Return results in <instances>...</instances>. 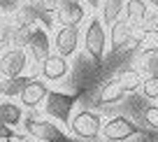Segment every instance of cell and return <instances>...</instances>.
Masks as SVG:
<instances>
[{
	"mask_svg": "<svg viewBox=\"0 0 158 142\" xmlns=\"http://www.w3.org/2000/svg\"><path fill=\"white\" fill-rule=\"evenodd\" d=\"M23 126L30 133V137H35L37 142H72V137H68L58 126L44 119H26Z\"/></svg>",
	"mask_w": 158,
	"mask_h": 142,
	"instance_id": "3",
	"label": "cell"
},
{
	"mask_svg": "<svg viewBox=\"0 0 158 142\" xmlns=\"http://www.w3.org/2000/svg\"><path fill=\"white\" fill-rule=\"evenodd\" d=\"M142 117H144V123H147V126L158 128V107L156 105H149V107L142 112Z\"/></svg>",
	"mask_w": 158,
	"mask_h": 142,
	"instance_id": "24",
	"label": "cell"
},
{
	"mask_svg": "<svg viewBox=\"0 0 158 142\" xmlns=\"http://www.w3.org/2000/svg\"><path fill=\"white\" fill-rule=\"evenodd\" d=\"M30 35H33V28H30V26H14V35H12L14 49H23V47H28Z\"/></svg>",
	"mask_w": 158,
	"mask_h": 142,
	"instance_id": "21",
	"label": "cell"
},
{
	"mask_svg": "<svg viewBox=\"0 0 158 142\" xmlns=\"http://www.w3.org/2000/svg\"><path fill=\"white\" fill-rule=\"evenodd\" d=\"M84 47L89 51V56L95 61V63H102L105 58V47H107V33H105V26L100 19H91L89 26H86L84 33Z\"/></svg>",
	"mask_w": 158,
	"mask_h": 142,
	"instance_id": "1",
	"label": "cell"
},
{
	"mask_svg": "<svg viewBox=\"0 0 158 142\" xmlns=\"http://www.w3.org/2000/svg\"><path fill=\"white\" fill-rule=\"evenodd\" d=\"M19 7L21 2H16V0H0V14H16Z\"/></svg>",
	"mask_w": 158,
	"mask_h": 142,
	"instance_id": "26",
	"label": "cell"
},
{
	"mask_svg": "<svg viewBox=\"0 0 158 142\" xmlns=\"http://www.w3.org/2000/svg\"><path fill=\"white\" fill-rule=\"evenodd\" d=\"M123 96H126V91L118 86L116 79H112V82H107L102 88H100L98 103H100V105H114V103H118V100L123 98Z\"/></svg>",
	"mask_w": 158,
	"mask_h": 142,
	"instance_id": "15",
	"label": "cell"
},
{
	"mask_svg": "<svg viewBox=\"0 0 158 142\" xmlns=\"http://www.w3.org/2000/svg\"><path fill=\"white\" fill-rule=\"evenodd\" d=\"M2 142H14V140H2Z\"/></svg>",
	"mask_w": 158,
	"mask_h": 142,
	"instance_id": "28",
	"label": "cell"
},
{
	"mask_svg": "<svg viewBox=\"0 0 158 142\" xmlns=\"http://www.w3.org/2000/svg\"><path fill=\"white\" fill-rule=\"evenodd\" d=\"M142 30L144 33H158V14H147V19L142 21Z\"/></svg>",
	"mask_w": 158,
	"mask_h": 142,
	"instance_id": "25",
	"label": "cell"
},
{
	"mask_svg": "<svg viewBox=\"0 0 158 142\" xmlns=\"http://www.w3.org/2000/svg\"><path fill=\"white\" fill-rule=\"evenodd\" d=\"M0 121L5 123V126L14 128V126H19V123L23 121V112H21L19 105L5 100V103H0Z\"/></svg>",
	"mask_w": 158,
	"mask_h": 142,
	"instance_id": "14",
	"label": "cell"
},
{
	"mask_svg": "<svg viewBox=\"0 0 158 142\" xmlns=\"http://www.w3.org/2000/svg\"><path fill=\"white\" fill-rule=\"evenodd\" d=\"M28 65V56L23 49H7L0 54V75L2 79H14V77H23V70Z\"/></svg>",
	"mask_w": 158,
	"mask_h": 142,
	"instance_id": "5",
	"label": "cell"
},
{
	"mask_svg": "<svg viewBox=\"0 0 158 142\" xmlns=\"http://www.w3.org/2000/svg\"><path fill=\"white\" fill-rule=\"evenodd\" d=\"M56 21L60 24V28H77V26L84 21V5L77 2V0H65V2H58Z\"/></svg>",
	"mask_w": 158,
	"mask_h": 142,
	"instance_id": "7",
	"label": "cell"
},
{
	"mask_svg": "<svg viewBox=\"0 0 158 142\" xmlns=\"http://www.w3.org/2000/svg\"><path fill=\"white\" fill-rule=\"evenodd\" d=\"M40 21V12L35 7V2H23V5L16 10V24L14 26H30L33 28Z\"/></svg>",
	"mask_w": 158,
	"mask_h": 142,
	"instance_id": "17",
	"label": "cell"
},
{
	"mask_svg": "<svg viewBox=\"0 0 158 142\" xmlns=\"http://www.w3.org/2000/svg\"><path fill=\"white\" fill-rule=\"evenodd\" d=\"M54 47L60 58L72 56L79 47V28H58V33L54 37Z\"/></svg>",
	"mask_w": 158,
	"mask_h": 142,
	"instance_id": "9",
	"label": "cell"
},
{
	"mask_svg": "<svg viewBox=\"0 0 158 142\" xmlns=\"http://www.w3.org/2000/svg\"><path fill=\"white\" fill-rule=\"evenodd\" d=\"M116 82H118V86H121L126 93H128V91H135V88H139L144 79L139 77L137 70H121V72H118V77H116Z\"/></svg>",
	"mask_w": 158,
	"mask_h": 142,
	"instance_id": "20",
	"label": "cell"
},
{
	"mask_svg": "<svg viewBox=\"0 0 158 142\" xmlns=\"http://www.w3.org/2000/svg\"><path fill=\"white\" fill-rule=\"evenodd\" d=\"M142 93L147 98H158V77H147L142 82Z\"/></svg>",
	"mask_w": 158,
	"mask_h": 142,
	"instance_id": "23",
	"label": "cell"
},
{
	"mask_svg": "<svg viewBox=\"0 0 158 142\" xmlns=\"http://www.w3.org/2000/svg\"><path fill=\"white\" fill-rule=\"evenodd\" d=\"M137 133H139V128L126 117H114L102 126V137L107 142H123V140L135 137Z\"/></svg>",
	"mask_w": 158,
	"mask_h": 142,
	"instance_id": "6",
	"label": "cell"
},
{
	"mask_svg": "<svg viewBox=\"0 0 158 142\" xmlns=\"http://www.w3.org/2000/svg\"><path fill=\"white\" fill-rule=\"evenodd\" d=\"M33 82V77H14V79H2L0 82V96H5V98H14V96H21L23 88Z\"/></svg>",
	"mask_w": 158,
	"mask_h": 142,
	"instance_id": "13",
	"label": "cell"
},
{
	"mask_svg": "<svg viewBox=\"0 0 158 142\" xmlns=\"http://www.w3.org/2000/svg\"><path fill=\"white\" fill-rule=\"evenodd\" d=\"M28 54L40 65L51 56V40L44 28H33V35H30V42H28Z\"/></svg>",
	"mask_w": 158,
	"mask_h": 142,
	"instance_id": "8",
	"label": "cell"
},
{
	"mask_svg": "<svg viewBox=\"0 0 158 142\" xmlns=\"http://www.w3.org/2000/svg\"><path fill=\"white\" fill-rule=\"evenodd\" d=\"M126 14H128V24L130 26H139L147 19V2L142 0H133V2H126Z\"/></svg>",
	"mask_w": 158,
	"mask_h": 142,
	"instance_id": "19",
	"label": "cell"
},
{
	"mask_svg": "<svg viewBox=\"0 0 158 142\" xmlns=\"http://www.w3.org/2000/svg\"><path fill=\"white\" fill-rule=\"evenodd\" d=\"M12 35H14V24L10 19H0V49H10Z\"/></svg>",
	"mask_w": 158,
	"mask_h": 142,
	"instance_id": "22",
	"label": "cell"
},
{
	"mask_svg": "<svg viewBox=\"0 0 158 142\" xmlns=\"http://www.w3.org/2000/svg\"><path fill=\"white\" fill-rule=\"evenodd\" d=\"M130 33H133V26L128 24V19H118L116 24L112 26V33H109V42H112V49H114V51L123 49L126 42L130 40Z\"/></svg>",
	"mask_w": 158,
	"mask_h": 142,
	"instance_id": "12",
	"label": "cell"
},
{
	"mask_svg": "<svg viewBox=\"0 0 158 142\" xmlns=\"http://www.w3.org/2000/svg\"><path fill=\"white\" fill-rule=\"evenodd\" d=\"M68 70H70L68 58H60L58 54H51L49 58L44 61V63L40 65V72H42V77L49 79V82H58V79H63L65 75H68Z\"/></svg>",
	"mask_w": 158,
	"mask_h": 142,
	"instance_id": "11",
	"label": "cell"
},
{
	"mask_svg": "<svg viewBox=\"0 0 158 142\" xmlns=\"http://www.w3.org/2000/svg\"><path fill=\"white\" fill-rule=\"evenodd\" d=\"M139 70L147 77H158V47L142 51V56H139Z\"/></svg>",
	"mask_w": 158,
	"mask_h": 142,
	"instance_id": "16",
	"label": "cell"
},
{
	"mask_svg": "<svg viewBox=\"0 0 158 142\" xmlns=\"http://www.w3.org/2000/svg\"><path fill=\"white\" fill-rule=\"evenodd\" d=\"M47 96H49V88H47L44 82H40V79H33V82L28 84V86L23 88V93H21L19 98L21 103H23V107L28 110H35L40 103H44Z\"/></svg>",
	"mask_w": 158,
	"mask_h": 142,
	"instance_id": "10",
	"label": "cell"
},
{
	"mask_svg": "<svg viewBox=\"0 0 158 142\" xmlns=\"http://www.w3.org/2000/svg\"><path fill=\"white\" fill-rule=\"evenodd\" d=\"M121 12H126V2L123 0H107L102 2V21L107 26H114L121 16Z\"/></svg>",
	"mask_w": 158,
	"mask_h": 142,
	"instance_id": "18",
	"label": "cell"
},
{
	"mask_svg": "<svg viewBox=\"0 0 158 142\" xmlns=\"http://www.w3.org/2000/svg\"><path fill=\"white\" fill-rule=\"evenodd\" d=\"M74 103H77V100H74L72 96H68V93L49 91V96H47V100H44V112L49 114V117L63 121V123H70V119H72L70 112H72Z\"/></svg>",
	"mask_w": 158,
	"mask_h": 142,
	"instance_id": "4",
	"label": "cell"
},
{
	"mask_svg": "<svg viewBox=\"0 0 158 142\" xmlns=\"http://www.w3.org/2000/svg\"><path fill=\"white\" fill-rule=\"evenodd\" d=\"M70 131L77 137H81V140H95L102 133V119L95 112L81 110V112H77L70 119Z\"/></svg>",
	"mask_w": 158,
	"mask_h": 142,
	"instance_id": "2",
	"label": "cell"
},
{
	"mask_svg": "<svg viewBox=\"0 0 158 142\" xmlns=\"http://www.w3.org/2000/svg\"><path fill=\"white\" fill-rule=\"evenodd\" d=\"M12 137H14V131L0 121V142H2V140H12Z\"/></svg>",
	"mask_w": 158,
	"mask_h": 142,
	"instance_id": "27",
	"label": "cell"
}]
</instances>
